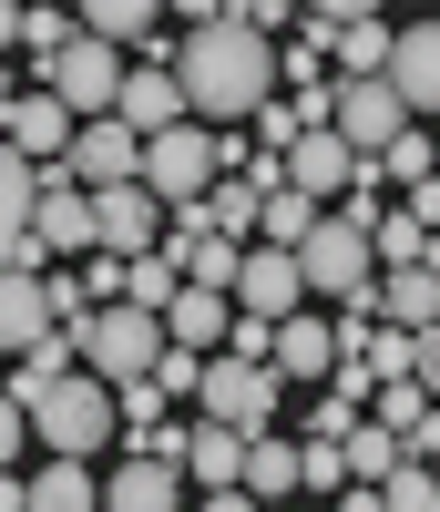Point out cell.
Segmentation results:
<instances>
[{
	"instance_id": "6da1fadb",
	"label": "cell",
	"mask_w": 440,
	"mask_h": 512,
	"mask_svg": "<svg viewBox=\"0 0 440 512\" xmlns=\"http://www.w3.org/2000/svg\"><path fill=\"white\" fill-rule=\"evenodd\" d=\"M174 93H185V123L236 134V123H256L277 103V41H256L226 0H205L185 21V41H174Z\"/></svg>"
},
{
	"instance_id": "7a4b0ae2",
	"label": "cell",
	"mask_w": 440,
	"mask_h": 512,
	"mask_svg": "<svg viewBox=\"0 0 440 512\" xmlns=\"http://www.w3.org/2000/svg\"><path fill=\"white\" fill-rule=\"evenodd\" d=\"M113 431H123V420H113V390H103L93 369H72V379H52V390L31 400V441L52 451V461H93Z\"/></svg>"
},
{
	"instance_id": "3957f363",
	"label": "cell",
	"mask_w": 440,
	"mask_h": 512,
	"mask_svg": "<svg viewBox=\"0 0 440 512\" xmlns=\"http://www.w3.org/2000/svg\"><path fill=\"white\" fill-rule=\"evenodd\" d=\"M72 349H82V369L103 379V390H134V379H154V359H164V318H144V308H93L72 328Z\"/></svg>"
},
{
	"instance_id": "277c9868",
	"label": "cell",
	"mask_w": 440,
	"mask_h": 512,
	"mask_svg": "<svg viewBox=\"0 0 440 512\" xmlns=\"http://www.w3.org/2000/svg\"><path fill=\"white\" fill-rule=\"evenodd\" d=\"M31 93H52L72 123H103V113H113V93H123V52H103L93 31H72L52 62H31Z\"/></svg>"
},
{
	"instance_id": "5b68a950",
	"label": "cell",
	"mask_w": 440,
	"mask_h": 512,
	"mask_svg": "<svg viewBox=\"0 0 440 512\" xmlns=\"http://www.w3.org/2000/svg\"><path fill=\"white\" fill-rule=\"evenodd\" d=\"M297 267H307V297H338V308H369V287H379L369 226H348V216H328L318 236H307V246H297Z\"/></svg>"
},
{
	"instance_id": "8992f818",
	"label": "cell",
	"mask_w": 440,
	"mask_h": 512,
	"mask_svg": "<svg viewBox=\"0 0 440 512\" xmlns=\"http://www.w3.org/2000/svg\"><path fill=\"white\" fill-rule=\"evenodd\" d=\"M328 134H338L348 154H359V164H379L389 144L410 134V103L389 93V72H379V82H338V103H328Z\"/></svg>"
},
{
	"instance_id": "52a82bcc",
	"label": "cell",
	"mask_w": 440,
	"mask_h": 512,
	"mask_svg": "<svg viewBox=\"0 0 440 512\" xmlns=\"http://www.w3.org/2000/svg\"><path fill=\"white\" fill-rule=\"evenodd\" d=\"M195 400H205V420H226V431H246V441H256V431L277 420V400H287V390H277L267 369H246V359H226V349H215Z\"/></svg>"
},
{
	"instance_id": "ba28073f",
	"label": "cell",
	"mask_w": 440,
	"mask_h": 512,
	"mask_svg": "<svg viewBox=\"0 0 440 512\" xmlns=\"http://www.w3.org/2000/svg\"><path fill=\"white\" fill-rule=\"evenodd\" d=\"M154 246H164V205L144 195V175L103 185L93 195V256H123V267H134V256H154Z\"/></svg>"
},
{
	"instance_id": "9c48e42d",
	"label": "cell",
	"mask_w": 440,
	"mask_h": 512,
	"mask_svg": "<svg viewBox=\"0 0 440 512\" xmlns=\"http://www.w3.org/2000/svg\"><path fill=\"white\" fill-rule=\"evenodd\" d=\"M307 308V267H297V256L287 246H246V267H236V318H297Z\"/></svg>"
},
{
	"instance_id": "30bf717a",
	"label": "cell",
	"mask_w": 440,
	"mask_h": 512,
	"mask_svg": "<svg viewBox=\"0 0 440 512\" xmlns=\"http://www.w3.org/2000/svg\"><path fill=\"white\" fill-rule=\"evenodd\" d=\"M62 175H72L82 195H103V185H134V175H144V144L123 134L113 113H103V123H82V134H72V154H62Z\"/></svg>"
},
{
	"instance_id": "8fae6325",
	"label": "cell",
	"mask_w": 440,
	"mask_h": 512,
	"mask_svg": "<svg viewBox=\"0 0 440 512\" xmlns=\"http://www.w3.org/2000/svg\"><path fill=\"white\" fill-rule=\"evenodd\" d=\"M72 134H82V123H72V113H62L52 93H31V82H21V103L0 113V144H11L21 164H41V175H52V164L72 154Z\"/></svg>"
},
{
	"instance_id": "7c38bea8",
	"label": "cell",
	"mask_w": 440,
	"mask_h": 512,
	"mask_svg": "<svg viewBox=\"0 0 440 512\" xmlns=\"http://www.w3.org/2000/svg\"><path fill=\"white\" fill-rule=\"evenodd\" d=\"M338 369V328L328 318H277V338H267V379H277V390H287V379H297V390H318V379Z\"/></svg>"
},
{
	"instance_id": "4fadbf2b",
	"label": "cell",
	"mask_w": 440,
	"mask_h": 512,
	"mask_svg": "<svg viewBox=\"0 0 440 512\" xmlns=\"http://www.w3.org/2000/svg\"><path fill=\"white\" fill-rule=\"evenodd\" d=\"M31 236H41V256H93V195H82L62 164L41 175V205H31Z\"/></svg>"
},
{
	"instance_id": "5bb4252c",
	"label": "cell",
	"mask_w": 440,
	"mask_h": 512,
	"mask_svg": "<svg viewBox=\"0 0 440 512\" xmlns=\"http://www.w3.org/2000/svg\"><path fill=\"white\" fill-rule=\"evenodd\" d=\"M287 185H297L307 205H338L348 185H359V154H348V144L328 134V123H307V134L287 144Z\"/></svg>"
},
{
	"instance_id": "9a60e30c",
	"label": "cell",
	"mask_w": 440,
	"mask_h": 512,
	"mask_svg": "<svg viewBox=\"0 0 440 512\" xmlns=\"http://www.w3.org/2000/svg\"><path fill=\"white\" fill-rule=\"evenodd\" d=\"M113 123H123L134 144L174 134V123H185V93H174V62H144V72H123V93H113Z\"/></svg>"
},
{
	"instance_id": "2e32d148",
	"label": "cell",
	"mask_w": 440,
	"mask_h": 512,
	"mask_svg": "<svg viewBox=\"0 0 440 512\" xmlns=\"http://www.w3.org/2000/svg\"><path fill=\"white\" fill-rule=\"evenodd\" d=\"M103 512H185V472L154 461V451H123L103 472Z\"/></svg>"
},
{
	"instance_id": "e0dca14e",
	"label": "cell",
	"mask_w": 440,
	"mask_h": 512,
	"mask_svg": "<svg viewBox=\"0 0 440 512\" xmlns=\"http://www.w3.org/2000/svg\"><path fill=\"white\" fill-rule=\"evenodd\" d=\"M389 93L410 103V123L440 113V21H410L400 41H389Z\"/></svg>"
},
{
	"instance_id": "ac0fdd59",
	"label": "cell",
	"mask_w": 440,
	"mask_h": 512,
	"mask_svg": "<svg viewBox=\"0 0 440 512\" xmlns=\"http://www.w3.org/2000/svg\"><path fill=\"white\" fill-rule=\"evenodd\" d=\"M62 318H52V277H0V359H31L41 338H52Z\"/></svg>"
},
{
	"instance_id": "d6986e66",
	"label": "cell",
	"mask_w": 440,
	"mask_h": 512,
	"mask_svg": "<svg viewBox=\"0 0 440 512\" xmlns=\"http://www.w3.org/2000/svg\"><path fill=\"white\" fill-rule=\"evenodd\" d=\"M369 318H389L400 338H430V328H440V277H430V267H389V277L369 287Z\"/></svg>"
},
{
	"instance_id": "ffe728a7",
	"label": "cell",
	"mask_w": 440,
	"mask_h": 512,
	"mask_svg": "<svg viewBox=\"0 0 440 512\" xmlns=\"http://www.w3.org/2000/svg\"><path fill=\"white\" fill-rule=\"evenodd\" d=\"M226 328H236V297L185 287V297L164 308V349H195V359H215V349H226Z\"/></svg>"
},
{
	"instance_id": "44dd1931",
	"label": "cell",
	"mask_w": 440,
	"mask_h": 512,
	"mask_svg": "<svg viewBox=\"0 0 440 512\" xmlns=\"http://www.w3.org/2000/svg\"><path fill=\"white\" fill-rule=\"evenodd\" d=\"M297 472H307V441H277V431H256V441H246V482H236V492L277 512V502H297Z\"/></svg>"
},
{
	"instance_id": "7402d4cb",
	"label": "cell",
	"mask_w": 440,
	"mask_h": 512,
	"mask_svg": "<svg viewBox=\"0 0 440 512\" xmlns=\"http://www.w3.org/2000/svg\"><path fill=\"white\" fill-rule=\"evenodd\" d=\"M31 205H41V164H21L11 144H0V277H11L21 246H31Z\"/></svg>"
},
{
	"instance_id": "603a6c76",
	"label": "cell",
	"mask_w": 440,
	"mask_h": 512,
	"mask_svg": "<svg viewBox=\"0 0 440 512\" xmlns=\"http://www.w3.org/2000/svg\"><path fill=\"white\" fill-rule=\"evenodd\" d=\"M82 31H93L103 52H134V41H144V62H154V52L174 62V41H154V31H164L154 0H93V11H82Z\"/></svg>"
},
{
	"instance_id": "cb8c5ba5",
	"label": "cell",
	"mask_w": 440,
	"mask_h": 512,
	"mask_svg": "<svg viewBox=\"0 0 440 512\" xmlns=\"http://www.w3.org/2000/svg\"><path fill=\"white\" fill-rule=\"evenodd\" d=\"M185 482L236 492V482H246V431H226V420H195V431H185Z\"/></svg>"
},
{
	"instance_id": "d4e9b609",
	"label": "cell",
	"mask_w": 440,
	"mask_h": 512,
	"mask_svg": "<svg viewBox=\"0 0 440 512\" xmlns=\"http://www.w3.org/2000/svg\"><path fill=\"white\" fill-rule=\"evenodd\" d=\"M21 512H103V482H93V461H41Z\"/></svg>"
},
{
	"instance_id": "484cf974",
	"label": "cell",
	"mask_w": 440,
	"mask_h": 512,
	"mask_svg": "<svg viewBox=\"0 0 440 512\" xmlns=\"http://www.w3.org/2000/svg\"><path fill=\"white\" fill-rule=\"evenodd\" d=\"M318 226H328V205H307L297 185H277L267 205H256V246H287V256H297V246L318 236Z\"/></svg>"
},
{
	"instance_id": "4316f807",
	"label": "cell",
	"mask_w": 440,
	"mask_h": 512,
	"mask_svg": "<svg viewBox=\"0 0 440 512\" xmlns=\"http://www.w3.org/2000/svg\"><path fill=\"white\" fill-rule=\"evenodd\" d=\"M389 41H400L389 11H359V21L338 31V82H379V72H389Z\"/></svg>"
},
{
	"instance_id": "83f0119b",
	"label": "cell",
	"mask_w": 440,
	"mask_h": 512,
	"mask_svg": "<svg viewBox=\"0 0 440 512\" xmlns=\"http://www.w3.org/2000/svg\"><path fill=\"white\" fill-rule=\"evenodd\" d=\"M430 175H440V144L420 134V123H410V134H400V144H389L379 164H369V185H400V195H420Z\"/></svg>"
},
{
	"instance_id": "f1b7e54d",
	"label": "cell",
	"mask_w": 440,
	"mask_h": 512,
	"mask_svg": "<svg viewBox=\"0 0 440 512\" xmlns=\"http://www.w3.org/2000/svg\"><path fill=\"white\" fill-rule=\"evenodd\" d=\"M174 297H185V267H174V256H134V267H123V308H144V318H164Z\"/></svg>"
},
{
	"instance_id": "f546056e",
	"label": "cell",
	"mask_w": 440,
	"mask_h": 512,
	"mask_svg": "<svg viewBox=\"0 0 440 512\" xmlns=\"http://www.w3.org/2000/svg\"><path fill=\"white\" fill-rule=\"evenodd\" d=\"M338 461H348V482H369V492H379L389 472H400V441H389V431H379V420H359V431H348V441H338Z\"/></svg>"
},
{
	"instance_id": "4dcf8cb0",
	"label": "cell",
	"mask_w": 440,
	"mask_h": 512,
	"mask_svg": "<svg viewBox=\"0 0 440 512\" xmlns=\"http://www.w3.org/2000/svg\"><path fill=\"white\" fill-rule=\"evenodd\" d=\"M369 420H379L389 441H410L420 420H430V390H420V379H379V390H369Z\"/></svg>"
},
{
	"instance_id": "1f68e13d",
	"label": "cell",
	"mask_w": 440,
	"mask_h": 512,
	"mask_svg": "<svg viewBox=\"0 0 440 512\" xmlns=\"http://www.w3.org/2000/svg\"><path fill=\"white\" fill-rule=\"evenodd\" d=\"M420 246H430V236L400 216V205H379V226H369V256H379V277H389V267H420Z\"/></svg>"
},
{
	"instance_id": "d6a6232c",
	"label": "cell",
	"mask_w": 440,
	"mask_h": 512,
	"mask_svg": "<svg viewBox=\"0 0 440 512\" xmlns=\"http://www.w3.org/2000/svg\"><path fill=\"white\" fill-rule=\"evenodd\" d=\"M379 502H389V512H440V482H430V461H400V472L379 482Z\"/></svg>"
},
{
	"instance_id": "836d02e7",
	"label": "cell",
	"mask_w": 440,
	"mask_h": 512,
	"mask_svg": "<svg viewBox=\"0 0 440 512\" xmlns=\"http://www.w3.org/2000/svg\"><path fill=\"white\" fill-rule=\"evenodd\" d=\"M72 31H82V11H21V52H31V62H52Z\"/></svg>"
},
{
	"instance_id": "e575fe53",
	"label": "cell",
	"mask_w": 440,
	"mask_h": 512,
	"mask_svg": "<svg viewBox=\"0 0 440 512\" xmlns=\"http://www.w3.org/2000/svg\"><path fill=\"white\" fill-rule=\"evenodd\" d=\"M297 492H307V502L348 492V461H338V441H307V472H297Z\"/></svg>"
},
{
	"instance_id": "d590c367",
	"label": "cell",
	"mask_w": 440,
	"mask_h": 512,
	"mask_svg": "<svg viewBox=\"0 0 440 512\" xmlns=\"http://www.w3.org/2000/svg\"><path fill=\"white\" fill-rule=\"evenodd\" d=\"M154 390H164V400H195V390H205V359H195V349H164V359H154Z\"/></svg>"
},
{
	"instance_id": "8d00e7d4",
	"label": "cell",
	"mask_w": 440,
	"mask_h": 512,
	"mask_svg": "<svg viewBox=\"0 0 440 512\" xmlns=\"http://www.w3.org/2000/svg\"><path fill=\"white\" fill-rule=\"evenodd\" d=\"M21 451H31V410H21L11 390H0V472H11V461H21Z\"/></svg>"
},
{
	"instance_id": "74e56055",
	"label": "cell",
	"mask_w": 440,
	"mask_h": 512,
	"mask_svg": "<svg viewBox=\"0 0 440 512\" xmlns=\"http://www.w3.org/2000/svg\"><path fill=\"white\" fill-rule=\"evenodd\" d=\"M338 512H389V502H379L369 482H348V492H338Z\"/></svg>"
},
{
	"instance_id": "f35d334b",
	"label": "cell",
	"mask_w": 440,
	"mask_h": 512,
	"mask_svg": "<svg viewBox=\"0 0 440 512\" xmlns=\"http://www.w3.org/2000/svg\"><path fill=\"white\" fill-rule=\"evenodd\" d=\"M205 512H267V502H246V492H205Z\"/></svg>"
},
{
	"instance_id": "ab89813d",
	"label": "cell",
	"mask_w": 440,
	"mask_h": 512,
	"mask_svg": "<svg viewBox=\"0 0 440 512\" xmlns=\"http://www.w3.org/2000/svg\"><path fill=\"white\" fill-rule=\"evenodd\" d=\"M0 52H21V11H11V0H0Z\"/></svg>"
},
{
	"instance_id": "60d3db41",
	"label": "cell",
	"mask_w": 440,
	"mask_h": 512,
	"mask_svg": "<svg viewBox=\"0 0 440 512\" xmlns=\"http://www.w3.org/2000/svg\"><path fill=\"white\" fill-rule=\"evenodd\" d=\"M11 103H21V82H11V62H0V113H11Z\"/></svg>"
},
{
	"instance_id": "b9f144b4",
	"label": "cell",
	"mask_w": 440,
	"mask_h": 512,
	"mask_svg": "<svg viewBox=\"0 0 440 512\" xmlns=\"http://www.w3.org/2000/svg\"><path fill=\"white\" fill-rule=\"evenodd\" d=\"M430 482H440V451H430Z\"/></svg>"
}]
</instances>
